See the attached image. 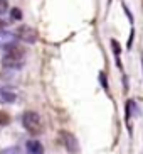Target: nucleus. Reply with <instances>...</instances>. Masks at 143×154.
<instances>
[{
	"label": "nucleus",
	"instance_id": "nucleus-1",
	"mask_svg": "<svg viewBox=\"0 0 143 154\" xmlns=\"http://www.w3.org/2000/svg\"><path fill=\"white\" fill-rule=\"evenodd\" d=\"M24 59H25V51L17 44H10L5 48V54L2 58V64H4L5 68L19 69L24 64Z\"/></svg>",
	"mask_w": 143,
	"mask_h": 154
},
{
	"label": "nucleus",
	"instance_id": "nucleus-2",
	"mask_svg": "<svg viewBox=\"0 0 143 154\" xmlns=\"http://www.w3.org/2000/svg\"><path fill=\"white\" fill-rule=\"evenodd\" d=\"M22 125L32 136H39L44 131V122H42L40 115L37 112H32V110H27L22 115Z\"/></svg>",
	"mask_w": 143,
	"mask_h": 154
},
{
	"label": "nucleus",
	"instance_id": "nucleus-3",
	"mask_svg": "<svg viewBox=\"0 0 143 154\" xmlns=\"http://www.w3.org/2000/svg\"><path fill=\"white\" fill-rule=\"evenodd\" d=\"M17 37L20 41H25L29 44H32V42L37 41V32L32 27H29V26H22V27L17 29Z\"/></svg>",
	"mask_w": 143,
	"mask_h": 154
},
{
	"label": "nucleus",
	"instance_id": "nucleus-4",
	"mask_svg": "<svg viewBox=\"0 0 143 154\" xmlns=\"http://www.w3.org/2000/svg\"><path fill=\"white\" fill-rule=\"evenodd\" d=\"M61 139H63L64 146H66V149L69 151V152H77V140L71 132L63 131L61 132Z\"/></svg>",
	"mask_w": 143,
	"mask_h": 154
},
{
	"label": "nucleus",
	"instance_id": "nucleus-5",
	"mask_svg": "<svg viewBox=\"0 0 143 154\" xmlns=\"http://www.w3.org/2000/svg\"><path fill=\"white\" fill-rule=\"evenodd\" d=\"M15 98H17V95H15L13 90L0 86V102L2 103H12V102H15Z\"/></svg>",
	"mask_w": 143,
	"mask_h": 154
},
{
	"label": "nucleus",
	"instance_id": "nucleus-6",
	"mask_svg": "<svg viewBox=\"0 0 143 154\" xmlns=\"http://www.w3.org/2000/svg\"><path fill=\"white\" fill-rule=\"evenodd\" d=\"M25 149H27V152H29V154H44V146L40 144L39 140H36V139L27 140Z\"/></svg>",
	"mask_w": 143,
	"mask_h": 154
},
{
	"label": "nucleus",
	"instance_id": "nucleus-7",
	"mask_svg": "<svg viewBox=\"0 0 143 154\" xmlns=\"http://www.w3.org/2000/svg\"><path fill=\"white\" fill-rule=\"evenodd\" d=\"M111 48H113L115 56H116V59H118V66H121V63H120V44H118L116 39H113V41H111Z\"/></svg>",
	"mask_w": 143,
	"mask_h": 154
},
{
	"label": "nucleus",
	"instance_id": "nucleus-8",
	"mask_svg": "<svg viewBox=\"0 0 143 154\" xmlns=\"http://www.w3.org/2000/svg\"><path fill=\"white\" fill-rule=\"evenodd\" d=\"M0 154H22V151L19 149V147H9V149L0 151Z\"/></svg>",
	"mask_w": 143,
	"mask_h": 154
},
{
	"label": "nucleus",
	"instance_id": "nucleus-9",
	"mask_svg": "<svg viewBox=\"0 0 143 154\" xmlns=\"http://www.w3.org/2000/svg\"><path fill=\"white\" fill-rule=\"evenodd\" d=\"M12 19L13 20H20V19H22V10L20 9H12Z\"/></svg>",
	"mask_w": 143,
	"mask_h": 154
},
{
	"label": "nucleus",
	"instance_id": "nucleus-10",
	"mask_svg": "<svg viewBox=\"0 0 143 154\" xmlns=\"http://www.w3.org/2000/svg\"><path fill=\"white\" fill-rule=\"evenodd\" d=\"M7 9H9V2H7V0H0V15L5 14Z\"/></svg>",
	"mask_w": 143,
	"mask_h": 154
},
{
	"label": "nucleus",
	"instance_id": "nucleus-11",
	"mask_svg": "<svg viewBox=\"0 0 143 154\" xmlns=\"http://www.w3.org/2000/svg\"><path fill=\"white\" fill-rule=\"evenodd\" d=\"M9 115H7V113L5 112H0V125H5V124H9Z\"/></svg>",
	"mask_w": 143,
	"mask_h": 154
},
{
	"label": "nucleus",
	"instance_id": "nucleus-12",
	"mask_svg": "<svg viewBox=\"0 0 143 154\" xmlns=\"http://www.w3.org/2000/svg\"><path fill=\"white\" fill-rule=\"evenodd\" d=\"M4 29H5V22L4 20H0V32H4Z\"/></svg>",
	"mask_w": 143,
	"mask_h": 154
},
{
	"label": "nucleus",
	"instance_id": "nucleus-13",
	"mask_svg": "<svg viewBox=\"0 0 143 154\" xmlns=\"http://www.w3.org/2000/svg\"><path fill=\"white\" fill-rule=\"evenodd\" d=\"M142 59H143V56H142Z\"/></svg>",
	"mask_w": 143,
	"mask_h": 154
}]
</instances>
